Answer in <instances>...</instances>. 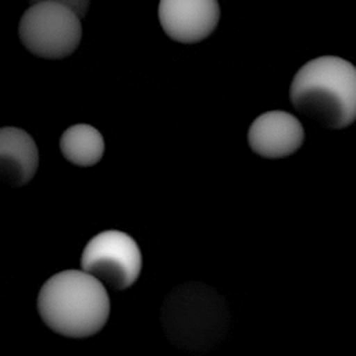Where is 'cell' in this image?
Listing matches in <instances>:
<instances>
[{"label":"cell","instance_id":"8992f818","mask_svg":"<svg viewBox=\"0 0 356 356\" xmlns=\"http://www.w3.org/2000/svg\"><path fill=\"white\" fill-rule=\"evenodd\" d=\"M159 21L170 39L197 43L216 29L220 6L217 0H160Z\"/></svg>","mask_w":356,"mask_h":356},{"label":"cell","instance_id":"277c9868","mask_svg":"<svg viewBox=\"0 0 356 356\" xmlns=\"http://www.w3.org/2000/svg\"><path fill=\"white\" fill-rule=\"evenodd\" d=\"M18 35L29 53L42 58L60 60L72 54L79 46L81 18L61 4H32L19 19Z\"/></svg>","mask_w":356,"mask_h":356},{"label":"cell","instance_id":"9c48e42d","mask_svg":"<svg viewBox=\"0 0 356 356\" xmlns=\"http://www.w3.org/2000/svg\"><path fill=\"white\" fill-rule=\"evenodd\" d=\"M60 150L67 161L78 167L97 164L104 153L102 134L92 125L76 124L67 128L60 138Z\"/></svg>","mask_w":356,"mask_h":356},{"label":"cell","instance_id":"5b68a950","mask_svg":"<svg viewBox=\"0 0 356 356\" xmlns=\"http://www.w3.org/2000/svg\"><path fill=\"white\" fill-rule=\"evenodd\" d=\"M81 267L104 286L122 291L136 282L142 270V253L132 236L108 229L99 232L86 243Z\"/></svg>","mask_w":356,"mask_h":356},{"label":"cell","instance_id":"3957f363","mask_svg":"<svg viewBox=\"0 0 356 356\" xmlns=\"http://www.w3.org/2000/svg\"><path fill=\"white\" fill-rule=\"evenodd\" d=\"M161 323L167 338L191 352L209 350L224 337L228 310L224 299L203 284H184L164 300Z\"/></svg>","mask_w":356,"mask_h":356},{"label":"cell","instance_id":"7a4b0ae2","mask_svg":"<svg viewBox=\"0 0 356 356\" xmlns=\"http://www.w3.org/2000/svg\"><path fill=\"white\" fill-rule=\"evenodd\" d=\"M38 312L51 331L67 338H88L106 325L110 298L96 277L83 270H65L42 285Z\"/></svg>","mask_w":356,"mask_h":356},{"label":"cell","instance_id":"ba28073f","mask_svg":"<svg viewBox=\"0 0 356 356\" xmlns=\"http://www.w3.org/2000/svg\"><path fill=\"white\" fill-rule=\"evenodd\" d=\"M39 165L35 140L24 129L3 127L0 129V171L11 186L28 184Z\"/></svg>","mask_w":356,"mask_h":356},{"label":"cell","instance_id":"30bf717a","mask_svg":"<svg viewBox=\"0 0 356 356\" xmlns=\"http://www.w3.org/2000/svg\"><path fill=\"white\" fill-rule=\"evenodd\" d=\"M31 4H38V3H56L61 4L70 10H72L79 18L85 17L90 0H29Z\"/></svg>","mask_w":356,"mask_h":356},{"label":"cell","instance_id":"6da1fadb","mask_svg":"<svg viewBox=\"0 0 356 356\" xmlns=\"http://www.w3.org/2000/svg\"><path fill=\"white\" fill-rule=\"evenodd\" d=\"M289 99L318 125L343 129L356 121V67L335 56L313 58L295 74Z\"/></svg>","mask_w":356,"mask_h":356},{"label":"cell","instance_id":"52a82bcc","mask_svg":"<svg viewBox=\"0 0 356 356\" xmlns=\"http://www.w3.org/2000/svg\"><path fill=\"white\" fill-rule=\"evenodd\" d=\"M305 131L300 121L281 110L260 114L248 131L250 149L264 159H282L300 149Z\"/></svg>","mask_w":356,"mask_h":356}]
</instances>
